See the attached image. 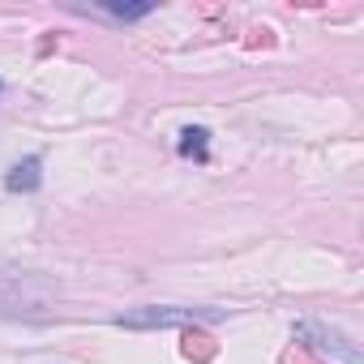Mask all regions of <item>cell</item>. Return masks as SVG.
Returning <instances> with one entry per match:
<instances>
[{"label": "cell", "mask_w": 364, "mask_h": 364, "mask_svg": "<svg viewBox=\"0 0 364 364\" xmlns=\"http://www.w3.org/2000/svg\"><path fill=\"white\" fill-rule=\"evenodd\" d=\"M223 309H185V304H146L133 313H120L116 326L124 330H167V326H198V321H219Z\"/></svg>", "instance_id": "cell-1"}, {"label": "cell", "mask_w": 364, "mask_h": 364, "mask_svg": "<svg viewBox=\"0 0 364 364\" xmlns=\"http://www.w3.org/2000/svg\"><path fill=\"white\" fill-rule=\"evenodd\" d=\"M296 338H313V347H317L321 355H330V360L360 364V351H355V343H351L343 330H330V326H321V321H300V326H296Z\"/></svg>", "instance_id": "cell-2"}, {"label": "cell", "mask_w": 364, "mask_h": 364, "mask_svg": "<svg viewBox=\"0 0 364 364\" xmlns=\"http://www.w3.org/2000/svg\"><path fill=\"white\" fill-rule=\"evenodd\" d=\"M39 167H43V163H39V154H26L22 163H14V167H9V176H5V189H9V193H35V189L43 185Z\"/></svg>", "instance_id": "cell-3"}, {"label": "cell", "mask_w": 364, "mask_h": 364, "mask_svg": "<svg viewBox=\"0 0 364 364\" xmlns=\"http://www.w3.org/2000/svg\"><path fill=\"white\" fill-rule=\"evenodd\" d=\"M180 154L185 159H198V163H206L210 159V133L202 129V124H189V129H180Z\"/></svg>", "instance_id": "cell-4"}, {"label": "cell", "mask_w": 364, "mask_h": 364, "mask_svg": "<svg viewBox=\"0 0 364 364\" xmlns=\"http://www.w3.org/2000/svg\"><path fill=\"white\" fill-rule=\"evenodd\" d=\"M103 14H112V18H120V22H137V18L154 14V5H103Z\"/></svg>", "instance_id": "cell-5"}, {"label": "cell", "mask_w": 364, "mask_h": 364, "mask_svg": "<svg viewBox=\"0 0 364 364\" xmlns=\"http://www.w3.org/2000/svg\"><path fill=\"white\" fill-rule=\"evenodd\" d=\"M0 90H5V82H0Z\"/></svg>", "instance_id": "cell-6"}]
</instances>
